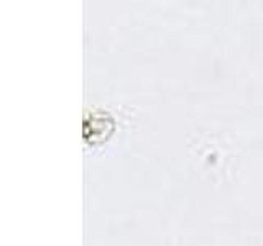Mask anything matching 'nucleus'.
Returning <instances> with one entry per match:
<instances>
[{"label": "nucleus", "mask_w": 263, "mask_h": 246, "mask_svg": "<svg viewBox=\"0 0 263 246\" xmlns=\"http://www.w3.org/2000/svg\"><path fill=\"white\" fill-rule=\"evenodd\" d=\"M117 118L109 110H92L84 117V143L90 148H99L115 135Z\"/></svg>", "instance_id": "1"}]
</instances>
